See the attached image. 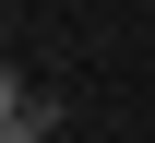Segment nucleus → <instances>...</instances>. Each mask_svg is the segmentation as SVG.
Listing matches in <instances>:
<instances>
[{"label":"nucleus","instance_id":"1","mask_svg":"<svg viewBox=\"0 0 155 143\" xmlns=\"http://www.w3.org/2000/svg\"><path fill=\"white\" fill-rule=\"evenodd\" d=\"M36 107H48V96H36V72H24V60H0V131H12V119H36Z\"/></svg>","mask_w":155,"mask_h":143},{"label":"nucleus","instance_id":"2","mask_svg":"<svg viewBox=\"0 0 155 143\" xmlns=\"http://www.w3.org/2000/svg\"><path fill=\"white\" fill-rule=\"evenodd\" d=\"M0 143H60V96L36 107V119H12V131H0Z\"/></svg>","mask_w":155,"mask_h":143},{"label":"nucleus","instance_id":"3","mask_svg":"<svg viewBox=\"0 0 155 143\" xmlns=\"http://www.w3.org/2000/svg\"><path fill=\"white\" fill-rule=\"evenodd\" d=\"M0 12H12V0H0Z\"/></svg>","mask_w":155,"mask_h":143}]
</instances>
